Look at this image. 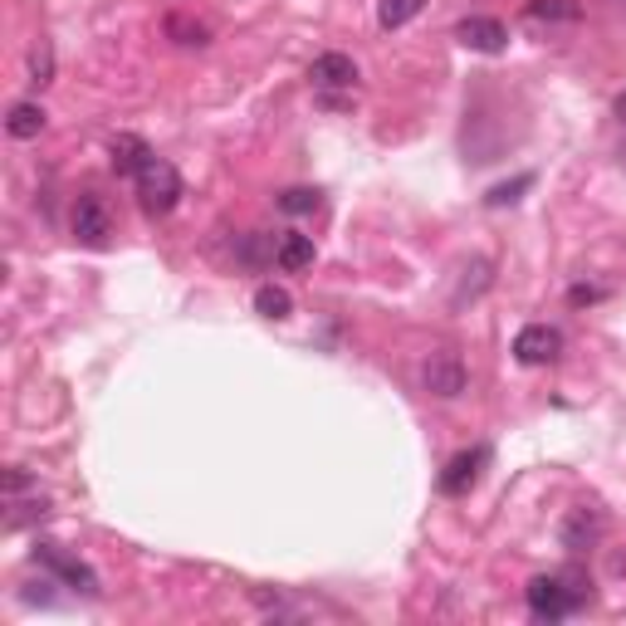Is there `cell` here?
Listing matches in <instances>:
<instances>
[{
	"instance_id": "cell-1",
	"label": "cell",
	"mask_w": 626,
	"mask_h": 626,
	"mask_svg": "<svg viewBox=\"0 0 626 626\" xmlns=\"http://www.w3.org/2000/svg\"><path fill=\"white\" fill-rule=\"evenodd\" d=\"M524 597L538 622H563V616H573L577 606L587 602V587H583V577H573V573H548V577H534Z\"/></svg>"
},
{
	"instance_id": "cell-2",
	"label": "cell",
	"mask_w": 626,
	"mask_h": 626,
	"mask_svg": "<svg viewBox=\"0 0 626 626\" xmlns=\"http://www.w3.org/2000/svg\"><path fill=\"white\" fill-rule=\"evenodd\" d=\"M133 181H137V205H142L147 215H166L181 201V176H176V166L162 162V156H152Z\"/></svg>"
},
{
	"instance_id": "cell-3",
	"label": "cell",
	"mask_w": 626,
	"mask_h": 626,
	"mask_svg": "<svg viewBox=\"0 0 626 626\" xmlns=\"http://www.w3.org/2000/svg\"><path fill=\"white\" fill-rule=\"evenodd\" d=\"M35 563H39V567H49V573H54L64 587H74V592L98 597V573H93L88 563H78L74 553H64L59 543H35Z\"/></svg>"
},
{
	"instance_id": "cell-4",
	"label": "cell",
	"mask_w": 626,
	"mask_h": 626,
	"mask_svg": "<svg viewBox=\"0 0 626 626\" xmlns=\"http://www.w3.org/2000/svg\"><path fill=\"white\" fill-rule=\"evenodd\" d=\"M465 381H470V372L455 352H430V358L421 362V387L440 401H455L460 391H465Z\"/></svg>"
},
{
	"instance_id": "cell-5",
	"label": "cell",
	"mask_w": 626,
	"mask_h": 626,
	"mask_svg": "<svg viewBox=\"0 0 626 626\" xmlns=\"http://www.w3.org/2000/svg\"><path fill=\"white\" fill-rule=\"evenodd\" d=\"M558 352H563V333L558 328H548V323H528V328H518L514 358L524 362V367H548V362H558Z\"/></svg>"
},
{
	"instance_id": "cell-6",
	"label": "cell",
	"mask_w": 626,
	"mask_h": 626,
	"mask_svg": "<svg viewBox=\"0 0 626 626\" xmlns=\"http://www.w3.org/2000/svg\"><path fill=\"white\" fill-rule=\"evenodd\" d=\"M108 235H113V225H108L103 201H98L93 191H84V196L74 201V240L88 245V250H103Z\"/></svg>"
},
{
	"instance_id": "cell-7",
	"label": "cell",
	"mask_w": 626,
	"mask_h": 626,
	"mask_svg": "<svg viewBox=\"0 0 626 626\" xmlns=\"http://www.w3.org/2000/svg\"><path fill=\"white\" fill-rule=\"evenodd\" d=\"M602 534H606L602 514H597V509H587V504L567 509L563 528H558V538H563L567 553H587V548H597V543H602Z\"/></svg>"
},
{
	"instance_id": "cell-8",
	"label": "cell",
	"mask_w": 626,
	"mask_h": 626,
	"mask_svg": "<svg viewBox=\"0 0 626 626\" xmlns=\"http://www.w3.org/2000/svg\"><path fill=\"white\" fill-rule=\"evenodd\" d=\"M455 39L465 49H475V54H504L509 29L499 25V20H489V15H470V20L455 25Z\"/></svg>"
},
{
	"instance_id": "cell-9",
	"label": "cell",
	"mask_w": 626,
	"mask_h": 626,
	"mask_svg": "<svg viewBox=\"0 0 626 626\" xmlns=\"http://www.w3.org/2000/svg\"><path fill=\"white\" fill-rule=\"evenodd\" d=\"M485 465H489V450H485V446L450 455L446 470H440V494H465V489L479 479V470H485Z\"/></svg>"
},
{
	"instance_id": "cell-10",
	"label": "cell",
	"mask_w": 626,
	"mask_h": 626,
	"mask_svg": "<svg viewBox=\"0 0 626 626\" xmlns=\"http://www.w3.org/2000/svg\"><path fill=\"white\" fill-rule=\"evenodd\" d=\"M152 156H156L152 147H147L142 137H133V133H117L113 142H108V162H113L117 176H137L147 162H152Z\"/></svg>"
},
{
	"instance_id": "cell-11",
	"label": "cell",
	"mask_w": 626,
	"mask_h": 626,
	"mask_svg": "<svg viewBox=\"0 0 626 626\" xmlns=\"http://www.w3.org/2000/svg\"><path fill=\"white\" fill-rule=\"evenodd\" d=\"M309 78H313V88H352L358 84V64H352L348 54H338V49H328V54L313 59Z\"/></svg>"
},
{
	"instance_id": "cell-12",
	"label": "cell",
	"mask_w": 626,
	"mask_h": 626,
	"mask_svg": "<svg viewBox=\"0 0 626 626\" xmlns=\"http://www.w3.org/2000/svg\"><path fill=\"white\" fill-rule=\"evenodd\" d=\"M313 254H318V250H313V235H299V230L279 235V245H274V264H279V270H289V274L309 270Z\"/></svg>"
},
{
	"instance_id": "cell-13",
	"label": "cell",
	"mask_w": 626,
	"mask_h": 626,
	"mask_svg": "<svg viewBox=\"0 0 626 626\" xmlns=\"http://www.w3.org/2000/svg\"><path fill=\"white\" fill-rule=\"evenodd\" d=\"M524 15L538 25H573V20H583V5L577 0H528Z\"/></svg>"
},
{
	"instance_id": "cell-14",
	"label": "cell",
	"mask_w": 626,
	"mask_h": 626,
	"mask_svg": "<svg viewBox=\"0 0 626 626\" xmlns=\"http://www.w3.org/2000/svg\"><path fill=\"white\" fill-rule=\"evenodd\" d=\"M5 133L20 137V142L39 137V133H45V108L29 103V98H25V103H15V108H10V117H5Z\"/></svg>"
},
{
	"instance_id": "cell-15",
	"label": "cell",
	"mask_w": 626,
	"mask_h": 626,
	"mask_svg": "<svg viewBox=\"0 0 626 626\" xmlns=\"http://www.w3.org/2000/svg\"><path fill=\"white\" fill-rule=\"evenodd\" d=\"M254 313H260V318H270V323H284L293 313L289 289H279V284H260V289H254Z\"/></svg>"
},
{
	"instance_id": "cell-16",
	"label": "cell",
	"mask_w": 626,
	"mask_h": 626,
	"mask_svg": "<svg viewBox=\"0 0 626 626\" xmlns=\"http://www.w3.org/2000/svg\"><path fill=\"white\" fill-rule=\"evenodd\" d=\"M485 289H489V260H475L465 270V279H460V289L450 293V303H455V309H465V299H479Z\"/></svg>"
},
{
	"instance_id": "cell-17",
	"label": "cell",
	"mask_w": 626,
	"mask_h": 626,
	"mask_svg": "<svg viewBox=\"0 0 626 626\" xmlns=\"http://www.w3.org/2000/svg\"><path fill=\"white\" fill-rule=\"evenodd\" d=\"M421 5H426V0H381V5H377V25L381 29H401L406 20L421 15Z\"/></svg>"
},
{
	"instance_id": "cell-18",
	"label": "cell",
	"mask_w": 626,
	"mask_h": 626,
	"mask_svg": "<svg viewBox=\"0 0 626 626\" xmlns=\"http://www.w3.org/2000/svg\"><path fill=\"white\" fill-rule=\"evenodd\" d=\"M166 35H172L176 45H186V49H205V45H211V29L196 25V20H186V15L166 20Z\"/></svg>"
},
{
	"instance_id": "cell-19",
	"label": "cell",
	"mask_w": 626,
	"mask_h": 626,
	"mask_svg": "<svg viewBox=\"0 0 626 626\" xmlns=\"http://www.w3.org/2000/svg\"><path fill=\"white\" fill-rule=\"evenodd\" d=\"M274 205H279L284 215H309V211H318V191H309V186H293V191H284Z\"/></svg>"
},
{
	"instance_id": "cell-20",
	"label": "cell",
	"mask_w": 626,
	"mask_h": 626,
	"mask_svg": "<svg viewBox=\"0 0 626 626\" xmlns=\"http://www.w3.org/2000/svg\"><path fill=\"white\" fill-rule=\"evenodd\" d=\"M528 186H534V176H514V181H504V186H494V191L485 196V205H514L518 201V191H528Z\"/></svg>"
},
{
	"instance_id": "cell-21",
	"label": "cell",
	"mask_w": 626,
	"mask_h": 626,
	"mask_svg": "<svg viewBox=\"0 0 626 626\" xmlns=\"http://www.w3.org/2000/svg\"><path fill=\"white\" fill-rule=\"evenodd\" d=\"M49 74H54V49H49V45H39L35 54H29V84H35V88H45V84H49Z\"/></svg>"
},
{
	"instance_id": "cell-22",
	"label": "cell",
	"mask_w": 626,
	"mask_h": 626,
	"mask_svg": "<svg viewBox=\"0 0 626 626\" xmlns=\"http://www.w3.org/2000/svg\"><path fill=\"white\" fill-rule=\"evenodd\" d=\"M25 489H39V485H35V475H25L20 465H10V470H5V499H20Z\"/></svg>"
},
{
	"instance_id": "cell-23",
	"label": "cell",
	"mask_w": 626,
	"mask_h": 626,
	"mask_svg": "<svg viewBox=\"0 0 626 626\" xmlns=\"http://www.w3.org/2000/svg\"><path fill=\"white\" fill-rule=\"evenodd\" d=\"M602 299H606L602 284H573V289H567V303H573V309H583V303H602Z\"/></svg>"
},
{
	"instance_id": "cell-24",
	"label": "cell",
	"mask_w": 626,
	"mask_h": 626,
	"mask_svg": "<svg viewBox=\"0 0 626 626\" xmlns=\"http://www.w3.org/2000/svg\"><path fill=\"white\" fill-rule=\"evenodd\" d=\"M240 264H264V235H245L240 240Z\"/></svg>"
},
{
	"instance_id": "cell-25",
	"label": "cell",
	"mask_w": 626,
	"mask_h": 626,
	"mask_svg": "<svg viewBox=\"0 0 626 626\" xmlns=\"http://www.w3.org/2000/svg\"><path fill=\"white\" fill-rule=\"evenodd\" d=\"M612 113H616V117H622V123H626V93H616V103H612Z\"/></svg>"
},
{
	"instance_id": "cell-26",
	"label": "cell",
	"mask_w": 626,
	"mask_h": 626,
	"mask_svg": "<svg viewBox=\"0 0 626 626\" xmlns=\"http://www.w3.org/2000/svg\"><path fill=\"white\" fill-rule=\"evenodd\" d=\"M622 156H626V147H622Z\"/></svg>"
}]
</instances>
